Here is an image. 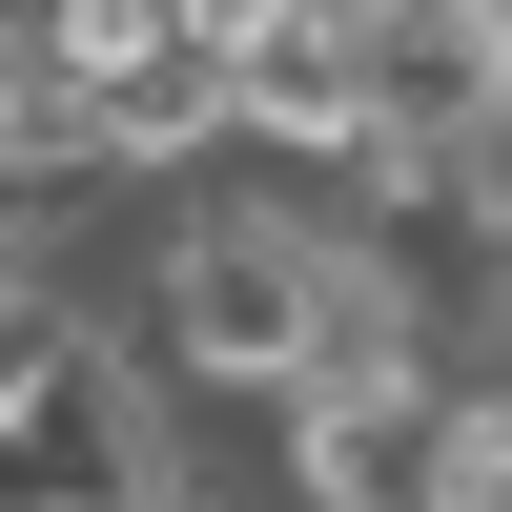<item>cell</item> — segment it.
I'll return each mask as SVG.
<instances>
[{
  "label": "cell",
  "instance_id": "6da1fadb",
  "mask_svg": "<svg viewBox=\"0 0 512 512\" xmlns=\"http://www.w3.org/2000/svg\"><path fill=\"white\" fill-rule=\"evenodd\" d=\"M226 144H267V164H308V185H349V164H390V123H369V41L328 21H287L267 62H226Z\"/></svg>",
  "mask_w": 512,
  "mask_h": 512
},
{
  "label": "cell",
  "instance_id": "7a4b0ae2",
  "mask_svg": "<svg viewBox=\"0 0 512 512\" xmlns=\"http://www.w3.org/2000/svg\"><path fill=\"white\" fill-rule=\"evenodd\" d=\"M390 512H512V390H451L431 431H410V492Z\"/></svg>",
  "mask_w": 512,
  "mask_h": 512
},
{
  "label": "cell",
  "instance_id": "3957f363",
  "mask_svg": "<svg viewBox=\"0 0 512 512\" xmlns=\"http://www.w3.org/2000/svg\"><path fill=\"white\" fill-rule=\"evenodd\" d=\"M144 21H164V41H185V62H205V82H226V62H267V41H287V21H308V0H144Z\"/></svg>",
  "mask_w": 512,
  "mask_h": 512
}]
</instances>
